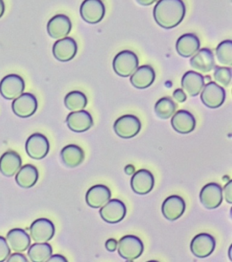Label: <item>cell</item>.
Masks as SVG:
<instances>
[{
    "mask_svg": "<svg viewBox=\"0 0 232 262\" xmlns=\"http://www.w3.org/2000/svg\"><path fill=\"white\" fill-rule=\"evenodd\" d=\"M111 198V192L107 186L95 185L89 188L86 194V202L93 208H101Z\"/></svg>",
    "mask_w": 232,
    "mask_h": 262,
    "instance_id": "obj_19",
    "label": "cell"
},
{
    "mask_svg": "<svg viewBox=\"0 0 232 262\" xmlns=\"http://www.w3.org/2000/svg\"><path fill=\"white\" fill-rule=\"evenodd\" d=\"M200 48V41L194 34H185L177 40L176 49L181 56L189 57L195 55Z\"/></svg>",
    "mask_w": 232,
    "mask_h": 262,
    "instance_id": "obj_24",
    "label": "cell"
},
{
    "mask_svg": "<svg viewBox=\"0 0 232 262\" xmlns=\"http://www.w3.org/2000/svg\"><path fill=\"white\" fill-rule=\"evenodd\" d=\"M144 251L141 239L134 235H127L122 237L119 243L118 253L127 261H134L139 257Z\"/></svg>",
    "mask_w": 232,
    "mask_h": 262,
    "instance_id": "obj_3",
    "label": "cell"
},
{
    "mask_svg": "<svg viewBox=\"0 0 232 262\" xmlns=\"http://www.w3.org/2000/svg\"><path fill=\"white\" fill-rule=\"evenodd\" d=\"M173 96H174L175 99L178 102H185L187 99L186 94H185V92L181 89L175 90L174 93H173Z\"/></svg>",
    "mask_w": 232,
    "mask_h": 262,
    "instance_id": "obj_36",
    "label": "cell"
},
{
    "mask_svg": "<svg viewBox=\"0 0 232 262\" xmlns=\"http://www.w3.org/2000/svg\"><path fill=\"white\" fill-rule=\"evenodd\" d=\"M118 243L115 239L111 238L108 239L106 243V248L110 252L115 251L117 249Z\"/></svg>",
    "mask_w": 232,
    "mask_h": 262,
    "instance_id": "obj_38",
    "label": "cell"
},
{
    "mask_svg": "<svg viewBox=\"0 0 232 262\" xmlns=\"http://www.w3.org/2000/svg\"><path fill=\"white\" fill-rule=\"evenodd\" d=\"M105 6L101 0H84L81 4L80 13L85 22L96 24L105 17Z\"/></svg>",
    "mask_w": 232,
    "mask_h": 262,
    "instance_id": "obj_6",
    "label": "cell"
},
{
    "mask_svg": "<svg viewBox=\"0 0 232 262\" xmlns=\"http://www.w3.org/2000/svg\"><path fill=\"white\" fill-rule=\"evenodd\" d=\"M26 152L32 159L40 160L48 155L50 144L47 138L40 133H34L25 143Z\"/></svg>",
    "mask_w": 232,
    "mask_h": 262,
    "instance_id": "obj_7",
    "label": "cell"
},
{
    "mask_svg": "<svg viewBox=\"0 0 232 262\" xmlns=\"http://www.w3.org/2000/svg\"><path fill=\"white\" fill-rule=\"evenodd\" d=\"M201 100L207 107L217 108L223 104L225 100V91L221 86L211 81L203 88Z\"/></svg>",
    "mask_w": 232,
    "mask_h": 262,
    "instance_id": "obj_8",
    "label": "cell"
},
{
    "mask_svg": "<svg viewBox=\"0 0 232 262\" xmlns=\"http://www.w3.org/2000/svg\"><path fill=\"white\" fill-rule=\"evenodd\" d=\"M72 22L65 14H57L49 20L47 24V32L54 39L66 38L72 30Z\"/></svg>",
    "mask_w": 232,
    "mask_h": 262,
    "instance_id": "obj_15",
    "label": "cell"
},
{
    "mask_svg": "<svg viewBox=\"0 0 232 262\" xmlns=\"http://www.w3.org/2000/svg\"><path fill=\"white\" fill-rule=\"evenodd\" d=\"M216 55L219 62L224 66H232V41L224 40L219 43L216 49Z\"/></svg>",
    "mask_w": 232,
    "mask_h": 262,
    "instance_id": "obj_32",
    "label": "cell"
},
{
    "mask_svg": "<svg viewBox=\"0 0 232 262\" xmlns=\"http://www.w3.org/2000/svg\"><path fill=\"white\" fill-rule=\"evenodd\" d=\"M183 91L189 96H196L204 87V78L195 71H188L183 75L181 81Z\"/></svg>",
    "mask_w": 232,
    "mask_h": 262,
    "instance_id": "obj_21",
    "label": "cell"
},
{
    "mask_svg": "<svg viewBox=\"0 0 232 262\" xmlns=\"http://www.w3.org/2000/svg\"><path fill=\"white\" fill-rule=\"evenodd\" d=\"M224 192H225V200L229 204H231V181L229 182L225 186L224 188Z\"/></svg>",
    "mask_w": 232,
    "mask_h": 262,
    "instance_id": "obj_37",
    "label": "cell"
},
{
    "mask_svg": "<svg viewBox=\"0 0 232 262\" xmlns=\"http://www.w3.org/2000/svg\"><path fill=\"white\" fill-rule=\"evenodd\" d=\"M216 241L209 233H199L195 235L191 243V251L195 257L205 258L211 255L215 250Z\"/></svg>",
    "mask_w": 232,
    "mask_h": 262,
    "instance_id": "obj_12",
    "label": "cell"
},
{
    "mask_svg": "<svg viewBox=\"0 0 232 262\" xmlns=\"http://www.w3.org/2000/svg\"><path fill=\"white\" fill-rule=\"evenodd\" d=\"M139 61L135 53L129 50L121 51L114 58L113 67L117 75L128 77L138 69Z\"/></svg>",
    "mask_w": 232,
    "mask_h": 262,
    "instance_id": "obj_2",
    "label": "cell"
},
{
    "mask_svg": "<svg viewBox=\"0 0 232 262\" xmlns=\"http://www.w3.org/2000/svg\"><path fill=\"white\" fill-rule=\"evenodd\" d=\"M185 202L180 196H168L163 203L162 211L165 218L169 221H175L182 216L185 212Z\"/></svg>",
    "mask_w": 232,
    "mask_h": 262,
    "instance_id": "obj_18",
    "label": "cell"
},
{
    "mask_svg": "<svg viewBox=\"0 0 232 262\" xmlns=\"http://www.w3.org/2000/svg\"><path fill=\"white\" fill-rule=\"evenodd\" d=\"M61 158L67 167L74 168L80 165L85 159V153L78 145H66L61 151Z\"/></svg>",
    "mask_w": 232,
    "mask_h": 262,
    "instance_id": "obj_27",
    "label": "cell"
},
{
    "mask_svg": "<svg viewBox=\"0 0 232 262\" xmlns=\"http://www.w3.org/2000/svg\"><path fill=\"white\" fill-rule=\"evenodd\" d=\"M186 7L183 0H159L153 9L154 20L164 29L178 26L184 19Z\"/></svg>",
    "mask_w": 232,
    "mask_h": 262,
    "instance_id": "obj_1",
    "label": "cell"
},
{
    "mask_svg": "<svg viewBox=\"0 0 232 262\" xmlns=\"http://www.w3.org/2000/svg\"><path fill=\"white\" fill-rule=\"evenodd\" d=\"M7 261L9 262H28V260L23 254L16 253L12 254Z\"/></svg>",
    "mask_w": 232,
    "mask_h": 262,
    "instance_id": "obj_35",
    "label": "cell"
},
{
    "mask_svg": "<svg viewBox=\"0 0 232 262\" xmlns=\"http://www.w3.org/2000/svg\"><path fill=\"white\" fill-rule=\"evenodd\" d=\"M126 212L127 209L124 203L117 199H114L109 200L105 206L101 207L99 214L106 222L115 224L121 222L125 218Z\"/></svg>",
    "mask_w": 232,
    "mask_h": 262,
    "instance_id": "obj_9",
    "label": "cell"
},
{
    "mask_svg": "<svg viewBox=\"0 0 232 262\" xmlns=\"http://www.w3.org/2000/svg\"><path fill=\"white\" fill-rule=\"evenodd\" d=\"M156 1L157 0H136V2H137L140 5L144 6L152 5V4H154Z\"/></svg>",
    "mask_w": 232,
    "mask_h": 262,
    "instance_id": "obj_40",
    "label": "cell"
},
{
    "mask_svg": "<svg viewBox=\"0 0 232 262\" xmlns=\"http://www.w3.org/2000/svg\"><path fill=\"white\" fill-rule=\"evenodd\" d=\"M78 46L76 41L70 37H66L57 41L53 47V53L58 61L66 62L76 56Z\"/></svg>",
    "mask_w": 232,
    "mask_h": 262,
    "instance_id": "obj_14",
    "label": "cell"
},
{
    "mask_svg": "<svg viewBox=\"0 0 232 262\" xmlns=\"http://www.w3.org/2000/svg\"><path fill=\"white\" fill-rule=\"evenodd\" d=\"M21 165V158L15 151H7L0 157V172L7 177L15 176Z\"/></svg>",
    "mask_w": 232,
    "mask_h": 262,
    "instance_id": "obj_26",
    "label": "cell"
},
{
    "mask_svg": "<svg viewBox=\"0 0 232 262\" xmlns=\"http://www.w3.org/2000/svg\"><path fill=\"white\" fill-rule=\"evenodd\" d=\"M67 125L75 133H83L90 129L93 125L92 116L85 110L73 112L66 119Z\"/></svg>",
    "mask_w": 232,
    "mask_h": 262,
    "instance_id": "obj_16",
    "label": "cell"
},
{
    "mask_svg": "<svg viewBox=\"0 0 232 262\" xmlns=\"http://www.w3.org/2000/svg\"><path fill=\"white\" fill-rule=\"evenodd\" d=\"M199 199L205 208L215 209L223 202V190L221 186L215 182L205 185L201 190Z\"/></svg>",
    "mask_w": 232,
    "mask_h": 262,
    "instance_id": "obj_13",
    "label": "cell"
},
{
    "mask_svg": "<svg viewBox=\"0 0 232 262\" xmlns=\"http://www.w3.org/2000/svg\"><path fill=\"white\" fill-rule=\"evenodd\" d=\"M154 184L153 175L146 169H140L136 172L131 179L132 190L139 194H146L151 191Z\"/></svg>",
    "mask_w": 232,
    "mask_h": 262,
    "instance_id": "obj_17",
    "label": "cell"
},
{
    "mask_svg": "<svg viewBox=\"0 0 232 262\" xmlns=\"http://www.w3.org/2000/svg\"><path fill=\"white\" fill-rule=\"evenodd\" d=\"M25 81L16 74L6 76L0 82V94L7 100L15 99L23 93Z\"/></svg>",
    "mask_w": 232,
    "mask_h": 262,
    "instance_id": "obj_5",
    "label": "cell"
},
{
    "mask_svg": "<svg viewBox=\"0 0 232 262\" xmlns=\"http://www.w3.org/2000/svg\"><path fill=\"white\" fill-rule=\"evenodd\" d=\"M176 108V104L171 98L164 97L156 102L154 105V112L159 118L167 120L174 115Z\"/></svg>",
    "mask_w": 232,
    "mask_h": 262,
    "instance_id": "obj_31",
    "label": "cell"
},
{
    "mask_svg": "<svg viewBox=\"0 0 232 262\" xmlns=\"http://www.w3.org/2000/svg\"><path fill=\"white\" fill-rule=\"evenodd\" d=\"M11 254V248L8 245L7 239L0 236V262L6 261Z\"/></svg>",
    "mask_w": 232,
    "mask_h": 262,
    "instance_id": "obj_34",
    "label": "cell"
},
{
    "mask_svg": "<svg viewBox=\"0 0 232 262\" xmlns=\"http://www.w3.org/2000/svg\"><path fill=\"white\" fill-rule=\"evenodd\" d=\"M7 241L11 249L17 253L25 251L31 244L30 235L22 229H13L9 231Z\"/></svg>",
    "mask_w": 232,
    "mask_h": 262,
    "instance_id": "obj_25",
    "label": "cell"
},
{
    "mask_svg": "<svg viewBox=\"0 0 232 262\" xmlns=\"http://www.w3.org/2000/svg\"><path fill=\"white\" fill-rule=\"evenodd\" d=\"M38 108V100L35 96L30 93H23L15 98L12 103L14 114L22 118L33 116Z\"/></svg>",
    "mask_w": 232,
    "mask_h": 262,
    "instance_id": "obj_10",
    "label": "cell"
},
{
    "mask_svg": "<svg viewBox=\"0 0 232 262\" xmlns=\"http://www.w3.org/2000/svg\"><path fill=\"white\" fill-rule=\"evenodd\" d=\"M5 12V4L4 0H0V18L3 17Z\"/></svg>",
    "mask_w": 232,
    "mask_h": 262,
    "instance_id": "obj_42",
    "label": "cell"
},
{
    "mask_svg": "<svg viewBox=\"0 0 232 262\" xmlns=\"http://www.w3.org/2000/svg\"><path fill=\"white\" fill-rule=\"evenodd\" d=\"M141 129V122L134 115H125L120 117L114 124V130L118 136L130 139L136 136Z\"/></svg>",
    "mask_w": 232,
    "mask_h": 262,
    "instance_id": "obj_4",
    "label": "cell"
},
{
    "mask_svg": "<svg viewBox=\"0 0 232 262\" xmlns=\"http://www.w3.org/2000/svg\"><path fill=\"white\" fill-rule=\"evenodd\" d=\"M48 262H66L67 259L64 256L61 255H54L50 256L48 259Z\"/></svg>",
    "mask_w": 232,
    "mask_h": 262,
    "instance_id": "obj_39",
    "label": "cell"
},
{
    "mask_svg": "<svg viewBox=\"0 0 232 262\" xmlns=\"http://www.w3.org/2000/svg\"><path fill=\"white\" fill-rule=\"evenodd\" d=\"M135 171V167L133 165H128L125 167V172L127 175H133Z\"/></svg>",
    "mask_w": 232,
    "mask_h": 262,
    "instance_id": "obj_41",
    "label": "cell"
},
{
    "mask_svg": "<svg viewBox=\"0 0 232 262\" xmlns=\"http://www.w3.org/2000/svg\"><path fill=\"white\" fill-rule=\"evenodd\" d=\"M55 233L56 227L47 219H38L34 221L30 227V235L36 243H47L54 236Z\"/></svg>",
    "mask_w": 232,
    "mask_h": 262,
    "instance_id": "obj_11",
    "label": "cell"
},
{
    "mask_svg": "<svg viewBox=\"0 0 232 262\" xmlns=\"http://www.w3.org/2000/svg\"><path fill=\"white\" fill-rule=\"evenodd\" d=\"M171 124L176 132L181 134H188L194 130L196 121L190 112L180 110L173 116Z\"/></svg>",
    "mask_w": 232,
    "mask_h": 262,
    "instance_id": "obj_22",
    "label": "cell"
},
{
    "mask_svg": "<svg viewBox=\"0 0 232 262\" xmlns=\"http://www.w3.org/2000/svg\"><path fill=\"white\" fill-rule=\"evenodd\" d=\"M214 78L216 82L223 87H227L231 80V70L229 68L217 67L214 73Z\"/></svg>",
    "mask_w": 232,
    "mask_h": 262,
    "instance_id": "obj_33",
    "label": "cell"
},
{
    "mask_svg": "<svg viewBox=\"0 0 232 262\" xmlns=\"http://www.w3.org/2000/svg\"><path fill=\"white\" fill-rule=\"evenodd\" d=\"M156 73L150 66L144 65L138 68L132 75L130 82L137 89H146L153 83Z\"/></svg>",
    "mask_w": 232,
    "mask_h": 262,
    "instance_id": "obj_23",
    "label": "cell"
},
{
    "mask_svg": "<svg viewBox=\"0 0 232 262\" xmlns=\"http://www.w3.org/2000/svg\"><path fill=\"white\" fill-rule=\"evenodd\" d=\"M64 103L71 112L83 110L87 104V96L80 91L70 92L65 97Z\"/></svg>",
    "mask_w": 232,
    "mask_h": 262,
    "instance_id": "obj_30",
    "label": "cell"
},
{
    "mask_svg": "<svg viewBox=\"0 0 232 262\" xmlns=\"http://www.w3.org/2000/svg\"><path fill=\"white\" fill-rule=\"evenodd\" d=\"M39 173L34 165H25L20 168L16 175L15 180L18 185L24 188H30L37 182Z\"/></svg>",
    "mask_w": 232,
    "mask_h": 262,
    "instance_id": "obj_28",
    "label": "cell"
},
{
    "mask_svg": "<svg viewBox=\"0 0 232 262\" xmlns=\"http://www.w3.org/2000/svg\"><path fill=\"white\" fill-rule=\"evenodd\" d=\"M52 253L51 246L47 243L34 244L28 252V257L33 262L47 261Z\"/></svg>",
    "mask_w": 232,
    "mask_h": 262,
    "instance_id": "obj_29",
    "label": "cell"
},
{
    "mask_svg": "<svg viewBox=\"0 0 232 262\" xmlns=\"http://www.w3.org/2000/svg\"><path fill=\"white\" fill-rule=\"evenodd\" d=\"M190 65L195 71L199 73H209L215 67V58L213 52L207 48L200 49L190 59Z\"/></svg>",
    "mask_w": 232,
    "mask_h": 262,
    "instance_id": "obj_20",
    "label": "cell"
}]
</instances>
